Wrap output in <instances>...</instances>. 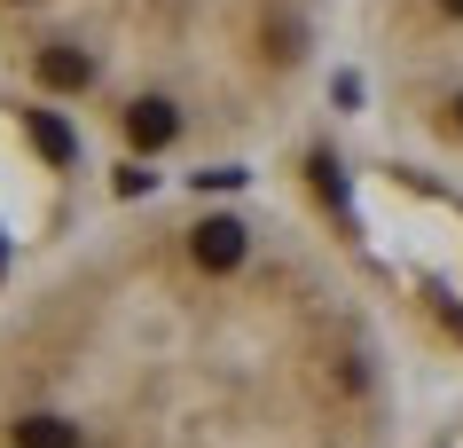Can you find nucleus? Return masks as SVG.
Instances as JSON below:
<instances>
[{"mask_svg": "<svg viewBox=\"0 0 463 448\" xmlns=\"http://www.w3.org/2000/svg\"><path fill=\"white\" fill-rule=\"evenodd\" d=\"M0 448H409V362L330 221L165 181L0 291Z\"/></svg>", "mask_w": 463, "mask_h": 448, "instance_id": "f257e3e1", "label": "nucleus"}, {"mask_svg": "<svg viewBox=\"0 0 463 448\" xmlns=\"http://www.w3.org/2000/svg\"><path fill=\"white\" fill-rule=\"evenodd\" d=\"M354 55L345 0H0V87L142 174L268 157Z\"/></svg>", "mask_w": 463, "mask_h": 448, "instance_id": "f03ea898", "label": "nucleus"}, {"mask_svg": "<svg viewBox=\"0 0 463 448\" xmlns=\"http://www.w3.org/2000/svg\"><path fill=\"white\" fill-rule=\"evenodd\" d=\"M369 110L416 166L463 181V0H345Z\"/></svg>", "mask_w": 463, "mask_h": 448, "instance_id": "7ed1b4c3", "label": "nucleus"}]
</instances>
